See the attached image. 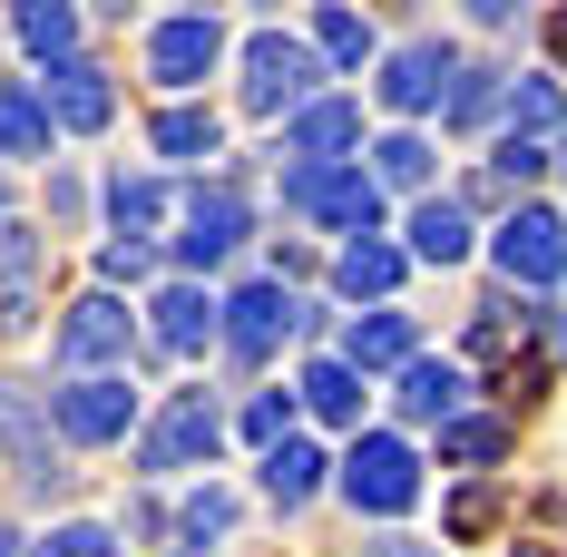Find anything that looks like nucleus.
<instances>
[{"label":"nucleus","mask_w":567,"mask_h":557,"mask_svg":"<svg viewBox=\"0 0 567 557\" xmlns=\"http://www.w3.org/2000/svg\"><path fill=\"white\" fill-rule=\"evenodd\" d=\"M313 79H323V50L313 40H293V30H255L245 40V109L255 117H303L313 109Z\"/></svg>","instance_id":"f257e3e1"},{"label":"nucleus","mask_w":567,"mask_h":557,"mask_svg":"<svg viewBox=\"0 0 567 557\" xmlns=\"http://www.w3.org/2000/svg\"><path fill=\"white\" fill-rule=\"evenodd\" d=\"M216 450H226V411H216L206 391H167V411L137 431V470L167 479V470H196V460H216Z\"/></svg>","instance_id":"f03ea898"},{"label":"nucleus","mask_w":567,"mask_h":557,"mask_svg":"<svg viewBox=\"0 0 567 557\" xmlns=\"http://www.w3.org/2000/svg\"><path fill=\"white\" fill-rule=\"evenodd\" d=\"M342 499L362 508V518H401V508L421 499V460H411V441L362 431V441L342 450Z\"/></svg>","instance_id":"7ed1b4c3"},{"label":"nucleus","mask_w":567,"mask_h":557,"mask_svg":"<svg viewBox=\"0 0 567 557\" xmlns=\"http://www.w3.org/2000/svg\"><path fill=\"white\" fill-rule=\"evenodd\" d=\"M284 206L313 216V225H342V235H372V225H382V186L342 157V167H293L284 176Z\"/></svg>","instance_id":"20e7f679"},{"label":"nucleus","mask_w":567,"mask_h":557,"mask_svg":"<svg viewBox=\"0 0 567 557\" xmlns=\"http://www.w3.org/2000/svg\"><path fill=\"white\" fill-rule=\"evenodd\" d=\"M50 421H59V441L109 450V441H127V431H137V391L117 382V372H89V382L50 391Z\"/></svg>","instance_id":"39448f33"},{"label":"nucleus","mask_w":567,"mask_h":557,"mask_svg":"<svg viewBox=\"0 0 567 557\" xmlns=\"http://www.w3.org/2000/svg\"><path fill=\"white\" fill-rule=\"evenodd\" d=\"M216 59H226V20H216V10H176V20L147 30V79H157V89H196Z\"/></svg>","instance_id":"423d86ee"},{"label":"nucleus","mask_w":567,"mask_h":557,"mask_svg":"<svg viewBox=\"0 0 567 557\" xmlns=\"http://www.w3.org/2000/svg\"><path fill=\"white\" fill-rule=\"evenodd\" d=\"M451 89H460L451 40H411V50H392V59H382V109H392V117L451 109Z\"/></svg>","instance_id":"0eeeda50"},{"label":"nucleus","mask_w":567,"mask_h":557,"mask_svg":"<svg viewBox=\"0 0 567 557\" xmlns=\"http://www.w3.org/2000/svg\"><path fill=\"white\" fill-rule=\"evenodd\" d=\"M293 333H303V303L284 293V275L245 283V293L226 303V352H235V362H265V352H275V342H293Z\"/></svg>","instance_id":"6e6552de"},{"label":"nucleus","mask_w":567,"mask_h":557,"mask_svg":"<svg viewBox=\"0 0 567 557\" xmlns=\"http://www.w3.org/2000/svg\"><path fill=\"white\" fill-rule=\"evenodd\" d=\"M489 255H499L509 283H558L567 275V225L548 216V206H518V216L489 235Z\"/></svg>","instance_id":"1a4fd4ad"},{"label":"nucleus","mask_w":567,"mask_h":557,"mask_svg":"<svg viewBox=\"0 0 567 557\" xmlns=\"http://www.w3.org/2000/svg\"><path fill=\"white\" fill-rule=\"evenodd\" d=\"M50 352L89 382L99 362H117V352H127V303H117V293H79V303L59 313V342H50Z\"/></svg>","instance_id":"9d476101"},{"label":"nucleus","mask_w":567,"mask_h":557,"mask_svg":"<svg viewBox=\"0 0 567 557\" xmlns=\"http://www.w3.org/2000/svg\"><path fill=\"white\" fill-rule=\"evenodd\" d=\"M30 89H40L50 127H79V137H89V127H109V109H117V89H109V69H99V59H59V69H40Z\"/></svg>","instance_id":"9b49d317"},{"label":"nucleus","mask_w":567,"mask_h":557,"mask_svg":"<svg viewBox=\"0 0 567 557\" xmlns=\"http://www.w3.org/2000/svg\"><path fill=\"white\" fill-rule=\"evenodd\" d=\"M235 245H245V196L235 186H196V206H186V235H176V265H226Z\"/></svg>","instance_id":"f8f14e48"},{"label":"nucleus","mask_w":567,"mask_h":557,"mask_svg":"<svg viewBox=\"0 0 567 557\" xmlns=\"http://www.w3.org/2000/svg\"><path fill=\"white\" fill-rule=\"evenodd\" d=\"M342 372H411L421 362V333H411V313H352V333H342V352H333Z\"/></svg>","instance_id":"ddd939ff"},{"label":"nucleus","mask_w":567,"mask_h":557,"mask_svg":"<svg viewBox=\"0 0 567 557\" xmlns=\"http://www.w3.org/2000/svg\"><path fill=\"white\" fill-rule=\"evenodd\" d=\"M352 137H362V109H352V99H313V109L284 127V157H303V167H342Z\"/></svg>","instance_id":"4468645a"},{"label":"nucleus","mask_w":567,"mask_h":557,"mask_svg":"<svg viewBox=\"0 0 567 557\" xmlns=\"http://www.w3.org/2000/svg\"><path fill=\"white\" fill-rule=\"evenodd\" d=\"M147 313H157V342H167V352H206V342L226 333V303H216L206 283H167Z\"/></svg>","instance_id":"2eb2a0df"},{"label":"nucleus","mask_w":567,"mask_h":557,"mask_svg":"<svg viewBox=\"0 0 567 557\" xmlns=\"http://www.w3.org/2000/svg\"><path fill=\"white\" fill-rule=\"evenodd\" d=\"M470 255V206L460 196H421L411 206V265H460Z\"/></svg>","instance_id":"dca6fc26"},{"label":"nucleus","mask_w":567,"mask_h":557,"mask_svg":"<svg viewBox=\"0 0 567 557\" xmlns=\"http://www.w3.org/2000/svg\"><path fill=\"white\" fill-rule=\"evenodd\" d=\"M401 275H411V255H401V245H372V235H352V245L333 255V283L352 293V303H362V293L382 303V293H392Z\"/></svg>","instance_id":"f3484780"},{"label":"nucleus","mask_w":567,"mask_h":557,"mask_svg":"<svg viewBox=\"0 0 567 557\" xmlns=\"http://www.w3.org/2000/svg\"><path fill=\"white\" fill-rule=\"evenodd\" d=\"M147 137H157V157H167V167H206V157L226 147L216 109H157V127H147Z\"/></svg>","instance_id":"a211bd4d"},{"label":"nucleus","mask_w":567,"mask_h":557,"mask_svg":"<svg viewBox=\"0 0 567 557\" xmlns=\"http://www.w3.org/2000/svg\"><path fill=\"white\" fill-rule=\"evenodd\" d=\"M460 362H411V372H401V411H411V421H441V431H451L460 421Z\"/></svg>","instance_id":"6ab92c4d"},{"label":"nucleus","mask_w":567,"mask_h":557,"mask_svg":"<svg viewBox=\"0 0 567 557\" xmlns=\"http://www.w3.org/2000/svg\"><path fill=\"white\" fill-rule=\"evenodd\" d=\"M313 489H323V450L313 441H275L265 450V499L275 508H303Z\"/></svg>","instance_id":"aec40b11"},{"label":"nucleus","mask_w":567,"mask_h":557,"mask_svg":"<svg viewBox=\"0 0 567 557\" xmlns=\"http://www.w3.org/2000/svg\"><path fill=\"white\" fill-rule=\"evenodd\" d=\"M0 157H50V109H40L30 79L0 89Z\"/></svg>","instance_id":"412c9836"},{"label":"nucleus","mask_w":567,"mask_h":557,"mask_svg":"<svg viewBox=\"0 0 567 557\" xmlns=\"http://www.w3.org/2000/svg\"><path fill=\"white\" fill-rule=\"evenodd\" d=\"M293 401H303L313 421H342V431H352V421H362V372H342V362H313V372L293 382Z\"/></svg>","instance_id":"4be33fe9"},{"label":"nucleus","mask_w":567,"mask_h":557,"mask_svg":"<svg viewBox=\"0 0 567 557\" xmlns=\"http://www.w3.org/2000/svg\"><path fill=\"white\" fill-rule=\"evenodd\" d=\"M20 40L40 50V69L79 59V10H69V0H30V10H20Z\"/></svg>","instance_id":"5701e85b"},{"label":"nucleus","mask_w":567,"mask_h":557,"mask_svg":"<svg viewBox=\"0 0 567 557\" xmlns=\"http://www.w3.org/2000/svg\"><path fill=\"white\" fill-rule=\"evenodd\" d=\"M109 216H117V235L147 245V225L167 216V186H157V176H109Z\"/></svg>","instance_id":"b1692460"},{"label":"nucleus","mask_w":567,"mask_h":557,"mask_svg":"<svg viewBox=\"0 0 567 557\" xmlns=\"http://www.w3.org/2000/svg\"><path fill=\"white\" fill-rule=\"evenodd\" d=\"M372 186H411V196H421V186H431V147H421L411 127H392V137L372 147Z\"/></svg>","instance_id":"393cba45"},{"label":"nucleus","mask_w":567,"mask_h":557,"mask_svg":"<svg viewBox=\"0 0 567 557\" xmlns=\"http://www.w3.org/2000/svg\"><path fill=\"white\" fill-rule=\"evenodd\" d=\"M499 109H509V137H548V127L567 117L548 79H509V99H499Z\"/></svg>","instance_id":"a878e982"},{"label":"nucleus","mask_w":567,"mask_h":557,"mask_svg":"<svg viewBox=\"0 0 567 557\" xmlns=\"http://www.w3.org/2000/svg\"><path fill=\"white\" fill-rule=\"evenodd\" d=\"M509 450V421H451L441 431V460H460V470H489Z\"/></svg>","instance_id":"bb28decb"},{"label":"nucleus","mask_w":567,"mask_h":557,"mask_svg":"<svg viewBox=\"0 0 567 557\" xmlns=\"http://www.w3.org/2000/svg\"><path fill=\"white\" fill-rule=\"evenodd\" d=\"M313 40H323V59H333V69H362V59H372V20L323 10V20H313Z\"/></svg>","instance_id":"cd10ccee"},{"label":"nucleus","mask_w":567,"mask_h":557,"mask_svg":"<svg viewBox=\"0 0 567 557\" xmlns=\"http://www.w3.org/2000/svg\"><path fill=\"white\" fill-rule=\"evenodd\" d=\"M30 557H127V548H117V528H99V518H69V528H50Z\"/></svg>","instance_id":"c85d7f7f"},{"label":"nucleus","mask_w":567,"mask_h":557,"mask_svg":"<svg viewBox=\"0 0 567 557\" xmlns=\"http://www.w3.org/2000/svg\"><path fill=\"white\" fill-rule=\"evenodd\" d=\"M99 275H109V283H147V275H157V245H137V235H109V245H99Z\"/></svg>","instance_id":"c756f323"},{"label":"nucleus","mask_w":567,"mask_h":557,"mask_svg":"<svg viewBox=\"0 0 567 557\" xmlns=\"http://www.w3.org/2000/svg\"><path fill=\"white\" fill-rule=\"evenodd\" d=\"M245 441H293V391H255V411H245Z\"/></svg>","instance_id":"7c9ffc66"},{"label":"nucleus","mask_w":567,"mask_h":557,"mask_svg":"<svg viewBox=\"0 0 567 557\" xmlns=\"http://www.w3.org/2000/svg\"><path fill=\"white\" fill-rule=\"evenodd\" d=\"M489 167L509 176V186H538V176H548V147H538V137H499V147H489Z\"/></svg>","instance_id":"2f4dec72"},{"label":"nucleus","mask_w":567,"mask_h":557,"mask_svg":"<svg viewBox=\"0 0 567 557\" xmlns=\"http://www.w3.org/2000/svg\"><path fill=\"white\" fill-rule=\"evenodd\" d=\"M489 109H499V89H489V69H460V89H451V109H441V117H460V127H480Z\"/></svg>","instance_id":"473e14b6"},{"label":"nucleus","mask_w":567,"mask_h":557,"mask_svg":"<svg viewBox=\"0 0 567 557\" xmlns=\"http://www.w3.org/2000/svg\"><path fill=\"white\" fill-rule=\"evenodd\" d=\"M489 518H499V489H489V479H470V489L451 499V538H480Z\"/></svg>","instance_id":"72a5a7b5"},{"label":"nucleus","mask_w":567,"mask_h":557,"mask_svg":"<svg viewBox=\"0 0 567 557\" xmlns=\"http://www.w3.org/2000/svg\"><path fill=\"white\" fill-rule=\"evenodd\" d=\"M186 528H196V548L226 538V528H235V499H226V489H196V499H186Z\"/></svg>","instance_id":"f704fd0d"},{"label":"nucleus","mask_w":567,"mask_h":557,"mask_svg":"<svg viewBox=\"0 0 567 557\" xmlns=\"http://www.w3.org/2000/svg\"><path fill=\"white\" fill-rule=\"evenodd\" d=\"M30 265H40V235H30V225H10V216H0V275L20 283Z\"/></svg>","instance_id":"c9c22d12"},{"label":"nucleus","mask_w":567,"mask_h":557,"mask_svg":"<svg viewBox=\"0 0 567 557\" xmlns=\"http://www.w3.org/2000/svg\"><path fill=\"white\" fill-rule=\"evenodd\" d=\"M538 342H548V362H567V313H538Z\"/></svg>","instance_id":"e433bc0d"},{"label":"nucleus","mask_w":567,"mask_h":557,"mask_svg":"<svg viewBox=\"0 0 567 557\" xmlns=\"http://www.w3.org/2000/svg\"><path fill=\"white\" fill-rule=\"evenodd\" d=\"M372 557H441V548H421V538H382Z\"/></svg>","instance_id":"4c0bfd02"},{"label":"nucleus","mask_w":567,"mask_h":557,"mask_svg":"<svg viewBox=\"0 0 567 557\" xmlns=\"http://www.w3.org/2000/svg\"><path fill=\"white\" fill-rule=\"evenodd\" d=\"M548 50H558V59H567V10H558V20H548Z\"/></svg>","instance_id":"58836bf2"},{"label":"nucleus","mask_w":567,"mask_h":557,"mask_svg":"<svg viewBox=\"0 0 567 557\" xmlns=\"http://www.w3.org/2000/svg\"><path fill=\"white\" fill-rule=\"evenodd\" d=\"M0 557H20V538H10V528H0Z\"/></svg>","instance_id":"ea45409f"},{"label":"nucleus","mask_w":567,"mask_h":557,"mask_svg":"<svg viewBox=\"0 0 567 557\" xmlns=\"http://www.w3.org/2000/svg\"><path fill=\"white\" fill-rule=\"evenodd\" d=\"M509 557H548V548H509Z\"/></svg>","instance_id":"a19ab883"}]
</instances>
